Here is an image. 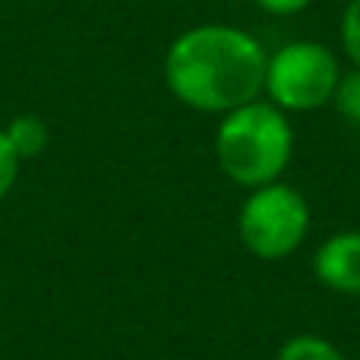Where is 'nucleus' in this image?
Segmentation results:
<instances>
[{
    "label": "nucleus",
    "instance_id": "7ed1b4c3",
    "mask_svg": "<svg viewBox=\"0 0 360 360\" xmlns=\"http://www.w3.org/2000/svg\"><path fill=\"white\" fill-rule=\"evenodd\" d=\"M310 231L307 199L288 184L256 186L237 218L243 247L259 259H285L304 243Z\"/></svg>",
    "mask_w": 360,
    "mask_h": 360
},
{
    "label": "nucleus",
    "instance_id": "f03ea898",
    "mask_svg": "<svg viewBox=\"0 0 360 360\" xmlns=\"http://www.w3.org/2000/svg\"><path fill=\"white\" fill-rule=\"evenodd\" d=\"M294 133L281 108L250 101L224 114L215 133V152L221 171L240 186L275 184L288 168Z\"/></svg>",
    "mask_w": 360,
    "mask_h": 360
},
{
    "label": "nucleus",
    "instance_id": "6e6552de",
    "mask_svg": "<svg viewBox=\"0 0 360 360\" xmlns=\"http://www.w3.org/2000/svg\"><path fill=\"white\" fill-rule=\"evenodd\" d=\"M335 101H338L342 117L351 120L354 127H360V70H354V73H348V76L338 79Z\"/></svg>",
    "mask_w": 360,
    "mask_h": 360
},
{
    "label": "nucleus",
    "instance_id": "20e7f679",
    "mask_svg": "<svg viewBox=\"0 0 360 360\" xmlns=\"http://www.w3.org/2000/svg\"><path fill=\"white\" fill-rule=\"evenodd\" d=\"M338 57L319 41H291L269 57L266 92L281 111H313L335 98Z\"/></svg>",
    "mask_w": 360,
    "mask_h": 360
},
{
    "label": "nucleus",
    "instance_id": "39448f33",
    "mask_svg": "<svg viewBox=\"0 0 360 360\" xmlns=\"http://www.w3.org/2000/svg\"><path fill=\"white\" fill-rule=\"evenodd\" d=\"M316 278L338 294H360V231L332 234L316 250Z\"/></svg>",
    "mask_w": 360,
    "mask_h": 360
},
{
    "label": "nucleus",
    "instance_id": "9b49d317",
    "mask_svg": "<svg viewBox=\"0 0 360 360\" xmlns=\"http://www.w3.org/2000/svg\"><path fill=\"white\" fill-rule=\"evenodd\" d=\"M256 6H262L266 13H275V16H294V13L307 10L310 0H253Z\"/></svg>",
    "mask_w": 360,
    "mask_h": 360
},
{
    "label": "nucleus",
    "instance_id": "f257e3e1",
    "mask_svg": "<svg viewBox=\"0 0 360 360\" xmlns=\"http://www.w3.org/2000/svg\"><path fill=\"white\" fill-rule=\"evenodd\" d=\"M269 57L253 35L231 25H196L165 54V82L193 111L228 114L266 89Z\"/></svg>",
    "mask_w": 360,
    "mask_h": 360
},
{
    "label": "nucleus",
    "instance_id": "1a4fd4ad",
    "mask_svg": "<svg viewBox=\"0 0 360 360\" xmlns=\"http://www.w3.org/2000/svg\"><path fill=\"white\" fill-rule=\"evenodd\" d=\"M342 44L348 51V57L354 60V67L360 70V0H348L342 16Z\"/></svg>",
    "mask_w": 360,
    "mask_h": 360
},
{
    "label": "nucleus",
    "instance_id": "9d476101",
    "mask_svg": "<svg viewBox=\"0 0 360 360\" xmlns=\"http://www.w3.org/2000/svg\"><path fill=\"white\" fill-rule=\"evenodd\" d=\"M19 168H22V158L16 155V149L10 146L6 133L0 130V199L16 186V177H19Z\"/></svg>",
    "mask_w": 360,
    "mask_h": 360
},
{
    "label": "nucleus",
    "instance_id": "0eeeda50",
    "mask_svg": "<svg viewBox=\"0 0 360 360\" xmlns=\"http://www.w3.org/2000/svg\"><path fill=\"white\" fill-rule=\"evenodd\" d=\"M278 360H345L335 345H329L319 335H294L281 345Z\"/></svg>",
    "mask_w": 360,
    "mask_h": 360
},
{
    "label": "nucleus",
    "instance_id": "423d86ee",
    "mask_svg": "<svg viewBox=\"0 0 360 360\" xmlns=\"http://www.w3.org/2000/svg\"><path fill=\"white\" fill-rule=\"evenodd\" d=\"M4 133H6L10 146L16 149V155L22 158V162L25 158L41 155V152L48 149V139H51L48 124H44L38 114H19V117H13L10 124L4 127Z\"/></svg>",
    "mask_w": 360,
    "mask_h": 360
}]
</instances>
